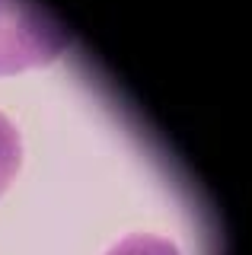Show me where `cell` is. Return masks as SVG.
Masks as SVG:
<instances>
[{"label": "cell", "instance_id": "6da1fadb", "mask_svg": "<svg viewBox=\"0 0 252 255\" xmlns=\"http://www.w3.org/2000/svg\"><path fill=\"white\" fill-rule=\"evenodd\" d=\"M70 48V32L38 0H0V77L48 67Z\"/></svg>", "mask_w": 252, "mask_h": 255}, {"label": "cell", "instance_id": "7a4b0ae2", "mask_svg": "<svg viewBox=\"0 0 252 255\" xmlns=\"http://www.w3.org/2000/svg\"><path fill=\"white\" fill-rule=\"evenodd\" d=\"M22 166V137L19 128L0 112V198L6 195V188L13 185V179L19 175Z\"/></svg>", "mask_w": 252, "mask_h": 255}, {"label": "cell", "instance_id": "3957f363", "mask_svg": "<svg viewBox=\"0 0 252 255\" xmlns=\"http://www.w3.org/2000/svg\"><path fill=\"white\" fill-rule=\"evenodd\" d=\"M106 255H182V249L160 233H125L109 246Z\"/></svg>", "mask_w": 252, "mask_h": 255}]
</instances>
